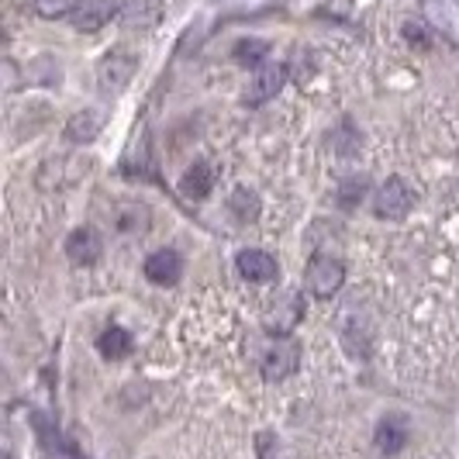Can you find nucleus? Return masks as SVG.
I'll return each instance as SVG.
<instances>
[{
  "instance_id": "obj_1",
  "label": "nucleus",
  "mask_w": 459,
  "mask_h": 459,
  "mask_svg": "<svg viewBox=\"0 0 459 459\" xmlns=\"http://www.w3.org/2000/svg\"><path fill=\"white\" fill-rule=\"evenodd\" d=\"M135 69H138L135 56L125 52V48H115L111 56H104V63H100V69H97V87H100V93H108V97L121 93L128 83H132Z\"/></svg>"
},
{
  "instance_id": "obj_11",
  "label": "nucleus",
  "mask_w": 459,
  "mask_h": 459,
  "mask_svg": "<svg viewBox=\"0 0 459 459\" xmlns=\"http://www.w3.org/2000/svg\"><path fill=\"white\" fill-rule=\"evenodd\" d=\"M66 255L73 266H93L100 259V238L91 229H76L66 238Z\"/></svg>"
},
{
  "instance_id": "obj_3",
  "label": "nucleus",
  "mask_w": 459,
  "mask_h": 459,
  "mask_svg": "<svg viewBox=\"0 0 459 459\" xmlns=\"http://www.w3.org/2000/svg\"><path fill=\"white\" fill-rule=\"evenodd\" d=\"M373 207H377V218L401 221V218H408V211L414 207V190L408 186V180H401V177H391L387 184L377 190V197H373Z\"/></svg>"
},
{
  "instance_id": "obj_9",
  "label": "nucleus",
  "mask_w": 459,
  "mask_h": 459,
  "mask_svg": "<svg viewBox=\"0 0 459 459\" xmlns=\"http://www.w3.org/2000/svg\"><path fill=\"white\" fill-rule=\"evenodd\" d=\"M162 18V0H125V11H121V24L128 31H149L156 28Z\"/></svg>"
},
{
  "instance_id": "obj_14",
  "label": "nucleus",
  "mask_w": 459,
  "mask_h": 459,
  "mask_svg": "<svg viewBox=\"0 0 459 459\" xmlns=\"http://www.w3.org/2000/svg\"><path fill=\"white\" fill-rule=\"evenodd\" d=\"M100 115L97 111H83V115H73L66 125V138L73 145H91L93 138L100 135Z\"/></svg>"
},
{
  "instance_id": "obj_10",
  "label": "nucleus",
  "mask_w": 459,
  "mask_h": 459,
  "mask_svg": "<svg viewBox=\"0 0 459 459\" xmlns=\"http://www.w3.org/2000/svg\"><path fill=\"white\" fill-rule=\"evenodd\" d=\"M235 266L249 283H270L276 276V259L270 253H263V249H242Z\"/></svg>"
},
{
  "instance_id": "obj_15",
  "label": "nucleus",
  "mask_w": 459,
  "mask_h": 459,
  "mask_svg": "<svg viewBox=\"0 0 459 459\" xmlns=\"http://www.w3.org/2000/svg\"><path fill=\"white\" fill-rule=\"evenodd\" d=\"M97 349H100V356H104V359H125V356L132 352V335H128L125 328L111 325V328H104V332H100Z\"/></svg>"
},
{
  "instance_id": "obj_6",
  "label": "nucleus",
  "mask_w": 459,
  "mask_h": 459,
  "mask_svg": "<svg viewBox=\"0 0 459 459\" xmlns=\"http://www.w3.org/2000/svg\"><path fill=\"white\" fill-rule=\"evenodd\" d=\"M300 318H304V300H300V294H283V298L266 311V328H270L273 335H290Z\"/></svg>"
},
{
  "instance_id": "obj_13",
  "label": "nucleus",
  "mask_w": 459,
  "mask_h": 459,
  "mask_svg": "<svg viewBox=\"0 0 459 459\" xmlns=\"http://www.w3.org/2000/svg\"><path fill=\"white\" fill-rule=\"evenodd\" d=\"M211 186H214V169L207 162H194L184 173V180H180V194L186 201H204L211 194Z\"/></svg>"
},
{
  "instance_id": "obj_18",
  "label": "nucleus",
  "mask_w": 459,
  "mask_h": 459,
  "mask_svg": "<svg viewBox=\"0 0 459 459\" xmlns=\"http://www.w3.org/2000/svg\"><path fill=\"white\" fill-rule=\"evenodd\" d=\"M266 52H270V46L266 42H238V48H235V59L242 63V66H263L266 63Z\"/></svg>"
},
{
  "instance_id": "obj_19",
  "label": "nucleus",
  "mask_w": 459,
  "mask_h": 459,
  "mask_svg": "<svg viewBox=\"0 0 459 459\" xmlns=\"http://www.w3.org/2000/svg\"><path fill=\"white\" fill-rule=\"evenodd\" d=\"M404 35H408V42H418L421 48L432 46V35H429V28H425L421 22H408V24H404Z\"/></svg>"
},
{
  "instance_id": "obj_4",
  "label": "nucleus",
  "mask_w": 459,
  "mask_h": 459,
  "mask_svg": "<svg viewBox=\"0 0 459 459\" xmlns=\"http://www.w3.org/2000/svg\"><path fill=\"white\" fill-rule=\"evenodd\" d=\"M121 11H125V0H83V4L69 14V22H73L76 31L93 35V31H100L104 24H111L115 18H121Z\"/></svg>"
},
{
  "instance_id": "obj_16",
  "label": "nucleus",
  "mask_w": 459,
  "mask_h": 459,
  "mask_svg": "<svg viewBox=\"0 0 459 459\" xmlns=\"http://www.w3.org/2000/svg\"><path fill=\"white\" fill-rule=\"evenodd\" d=\"M80 7V0H31V11L46 22H56V18H69L73 11Z\"/></svg>"
},
{
  "instance_id": "obj_2",
  "label": "nucleus",
  "mask_w": 459,
  "mask_h": 459,
  "mask_svg": "<svg viewBox=\"0 0 459 459\" xmlns=\"http://www.w3.org/2000/svg\"><path fill=\"white\" fill-rule=\"evenodd\" d=\"M298 363H300V345L276 335V342L266 345L263 356H259V373L266 380H287L298 369Z\"/></svg>"
},
{
  "instance_id": "obj_17",
  "label": "nucleus",
  "mask_w": 459,
  "mask_h": 459,
  "mask_svg": "<svg viewBox=\"0 0 459 459\" xmlns=\"http://www.w3.org/2000/svg\"><path fill=\"white\" fill-rule=\"evenodd\" d=\"M229 207L235 211L238 221H255V214H259V197L249 194V190H235V197H231Z\"/></svg>"
},
{
  "instance_id": "obj_5",
  "label": "nucleus",
  "mask_w": 459,
  "mask_h": 459,
  "mask_svg": "<svg viewBox=\"0 0 459 459\" xmlns=\"http://www.w3.org/2000/svg\"><path fill=\"white\" fill-rule=\"evenodd\" d=\"M342 280H345L342 263L332 259V255H315L311 266H307V276H304V283H307V290H311L315 298H332V294H339V290H342Z\"/></svg>"
},
{
  "instance_id": "obj_12",
  "label": "nucleus",
  "mask_w": 459,
  "mask_h": 459,
  "mask_svg": "<svg viewBox=\"0 0 459 459\" xmlns=\"http://www.w3.org/2000/svg\"><path fill=\"white\" fill-rule=\"evenodd\" d=\"M404 446H408V421H404L401 414H387V418L377 425V449L394 456V453H401Z\"/></svg>"
},
{
  "instance_id": "obj_8",
  "label": "nucleus",
  "mask_w": 459,
  "mask_h": 459,
  "mask_svg": "<svg viewBox=\"0 0 459 459\" xmlns=\"http://www.w3.org/2000/svg\"><path fill=\"white\" fill-rule=\"evenodd\" d=\"M283 80H287V66L283 63H263V66H255L253 83H249V104H263V100L276 97V91L283 87Z\"/></svg>"
},
{
  "instance_id": "obj_7",
  "label": "nucleus",
  "mask_w": 459,
  "mask_h": 459,
  "mask_svg": "<svg viewBox=\"0 0 459 459\" xmlns=\"http://www.w3.org/2000/svg\"><path fill=\"white\" fill-rule=\"evenodd\" d=\"M145 276L156 287H173L184 276V259L173 253V249H160V253H152L145 259Z\"/></svg>"
}]
</instances>
